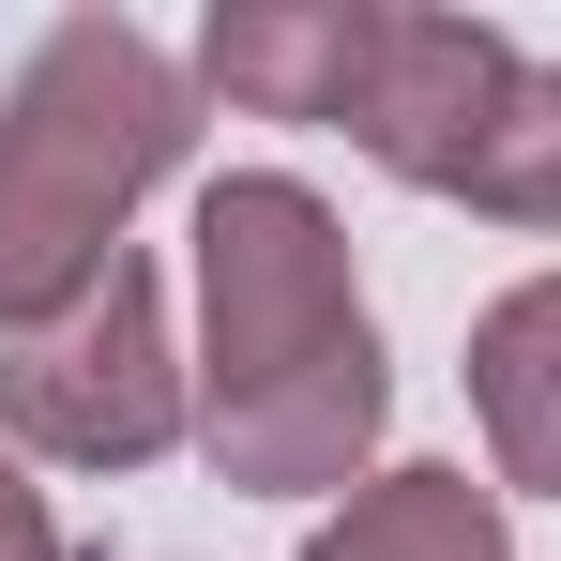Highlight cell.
I'll list each match as a JSON object with an SVG mask.
<instances>
[{"label":"cell","mask_w":561,"mask_h":561,"mask_svg":"<svg viewBox=\"0 0 561 561\" xmlns=\"http://www.w3.org/2000/svg\"><path fill=\"white\" fill-rule=\"evenodd\" d=\"M394 425L334 197L288 168L197 183V456L243 501H350Z\"/></svg>","instance_id":"obj_1"},{"label":"cell","mask_w":561,"mask_h":561,"mask_svg":"<svg viewBox=\"0 0 561 561\" xmlns=\"http://www.w3.org/2000/svg\"><path fill=\"white\" fill-rule=\"evenodd\" d=\"M197 77L137 15H61L15 92H0V334H46L61 304H92L137 197L183 168Z\"/></svg>","instance_id":"obj_2"},{"label":"cell","mask_w":561,"mask_h":561,"mask_svg":"<svg viewBox=\"0 0 561 561\" xmlns=\"http://www.w3.org/2000/svg\"><path fill=\"white\" fill-rule=\"evenodd\" d=\"M0 425L46 470H152L168 440H197V350L168 334V274L122 243L92 304H61L46 334H15L0 365Z\"/></svg>","instance_id":"obj_3"},{"label":"cell","mask_w":561,"mask_h":561,"mask_svg":"<svg viewBox=\"0 0 561 561\" xmlns=\"http://www.w3.org/2000/svg\"><path fill=\"white\" fill-rule=\"evenodd\" d=\"M516 31H485V15H425V0H394L379 15V77H365V168H394V183L456 197V168L485 152V122H501V92H516Z\"/></svg>","instance_id":"obj_4"},{"label":"cell","mask_w":561,"mask_h":561,"mask_svg":"<svg viewBox=\"0 0 561 561\" xmlns=\"http://www.w3.org/2000/svg\"><path fill=\"white\" fill-rule=\"evenodd\" d=\"M379 15L394 0H213L197 77L243 106V122H365Z\"/></svg>","instance_id":"obj_5"},{"label":"cell","mask_w":561,"mask_h":561,"mask_svg":"<svg viewBox=\"0 0 561 561\" xmlns=\"http://www.w3.org/2000/svg\"><path fill=\"white\" fill-rule=\"evenodd\" d=\"M470 425H485V485L561 501V274H516L470 319Z\"/></svg>","instance_id":"obj_6"},{"label":"cell","mask_w":561,"mask_h":561,"mask_svg":"<svg viewBox=\"0 0 561 561\" xmlns=\"http://www.w3.org/2000/svg\"><path fill=\"white\" fill-rule=\"evenodd\" d=\"M304 561H516V531H501V485L470 470H365L304 531Z\"/></svg>","instance_id":"obj_7"},{"label":"cell","mask_w":561,"mask_h":561,"mask_svg":"<svg viewBox=\"0 0 561 561\" xmlns=\"http://www.w3.org/2000/svg\"><path fill=\"white\" fill-rule=\"evenodd\" d=\"M456 197L485 228H561V61H516V92L485 122V152L456 168Z\"/></svg>","instance_id":"obj_8"},{"label":"cell","mask_w":561,"mask_h":561,"mask_svg":"<svg viewBox=\"0 0 561 561\" xmlns=\"http://www.w3.org/2000/svg\"><path fill=\"white\" fill-rule=\"evenodd\" d=\"M0 561H61V516H46L31 456H0Z\"/></svg>","instance_id":"obj_9"}]
</instances>
